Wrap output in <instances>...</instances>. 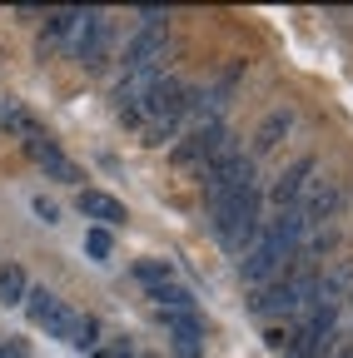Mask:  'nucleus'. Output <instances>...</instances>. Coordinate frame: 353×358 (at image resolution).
Instances as JSON below:
<instances>
[{
	"label": "nucleus",
	"mask_w": 353,
	"mask_h": 358,
	"mask_svg": "<svg viewBox=\"0 0 353 358\" xmlns=\"http://www.w3.org/2000/svg\"><path fill=\"white\" fill-rule=\"evenodd\" d=\"M150 294V303L159 308V319H174V313H199V303H194V294L174 279V284H159V289H145Z\"/></svg>",
	"instance_id": "4468645a"
},
{
	"label": "nucleus",
	"mask_w": 353,
	"mask_h": 358,
	"mask_svg": "<svg viewBox=\"0 0 353 358\" xmlns=\"http://www.w3.org/2000/svg\"><path fill=\"white\" fill-rule=\"evenodd\" d=\"M80 25V10H50L45 15V35H40V45H60L65 35H75Z\"/></svg>",
	"instance_id": "a211bd4d"
},
{
	"label": "nucleus",
	"mask_w": 353,
	"mask_h": 358,
	"mask_svg": "<svg viewBox=\"0 0 353 358\" xmlns=\"http://www.w3.org/2000/svg\"><path fill=\"white\" fill-rule=\"evenodd\" d=\"M25 155L40 164V169H45L50 179H60V185H80V164L50 140V134L45 129H40V134H30V140H25Z\"/></svg>",
	"instance_id": "1a4fd4ad"
},
{
	"label": "nucleus",
	"mask_w": 353,
	"mask_h": 358,
	"mask_svg": "<svg viewBox=\"0 0 353 358\" xmlns=\"http://www.w3.org/2000/svg\"><path fill=\"white\" fill-rule=\"evenodd\" d=\"M314 169H319V164L308 159V155H303V159H294V164H289V169L274 179V189H269V204H274L279 214L298 209V199L308 194V185H314Z\"/></svg>",
	"instance_id": "9d476101"
},
{
	"label": "nucleus",
	"mask_w": 353,
	"mask_h": 358,
	"mask_svg": "<svg viewBox=\"0 0 353 358\" xmlns=\"http://www.w3.org/2000/svg\"><path fill=\"white\" fill-rule=\"evenodd\" d=\"M85 254L105 264V259L115 254V239H110V229H100V224H90V229H85Z\"/></svg>",
	"instance_id": "aec40b11"
},
{
	"label": "nucleus",
	"mask_w": 353,
	"mask_h": 358,
	"mask_svg": "<svg viewBox=\"0 0 353 358\" xmlns=\"http://www.w3.org/2000/svg\"><path fill=\"white\" fill-rule=\"evenodd\" d=\"M75 55H80L85 70H105V60H110V15L105 10H80Z\"/></svg>",
	"instance_id": "6e6552de"
},
{
	"label": "nucleus",
	"mask_w": 353,
	"mask_h": 358,
	"mask_svg": "<svg viewBox=\"0 0 353 358\" xmlns=\"http://www.w3.org/2000/svg\"><path fill=\"white\" fill-rule=\"evenodd\" d=\"M169 338H174V353L180 358H199L204 348V324H199V313H174V319H164Z\"/></svg>",
	"instance_id": "ddd939ff"
},
{
	"label": "nucleus",
	"mask_w": 353,
	"mask_h": 358,
	"mask_svg": "<svg viewBox=\"0 0 353 358\" xmlns=\"http://www.w3.org/2000/svg\"><path fill=\"white\" fill-rule=\"evenodd\" d=\"M338 358H353V348H343V353H338Z\"/></svg>",
	"instance_id": "5701e85b"
},
{
	"label": "nucleus",
	"mask_w": 353,
	"mask_h": 358,
	"mask_svg": "<svg viewBox=\"0 0 353 358\" xmlns=\"http://www.w3.org/2000/svg\"><path fill=\"white\" fill-rule=\"evenodd\" d=\"M95 358H135L129 343H115V348H95Z\"/></svg>",
	"instance_id": "4be33fe9"
},
{
	"label": "nucleus",
	"mask_w": 353,
	"mask_h": 358,
	"mask_svg": "<svg viewBox=\"0 0 353 358\" xmlns=\"http://www.w3.org/2000/svg\"><path fill=\"white\" fill-rule=\"evenodd\" d=\"M25 319L35 329H45L50 338L70 343V348H95L100 343V324H95V313H80L75 303H65L55 289H30L25 294Z\"/></svg>",
	"instance_id": "f03ea898"
},
{
	"label": "nucleus",
	"mask_w": 353,
	"mask_h": 358,
	"mask_svg": "<svg viewBox=\"0 0 353 358\" xmlns=\"http://www.w3.org/2000/svg\"><path fill=\"white\" fill-rule=\"evenodd\" d=\"M135 279H140L145 289L174 284V264H169V259H140V264H135Z\"/></svg>",
	"instance_id": "6ab92c4d"
},
{
	"label": "nucleus",
	"mask_w": 353,
	"mask_h": 358,
	"mask_svg": "<svg viewBox=\"0 0 353 358\" xmlns=\"http://www.w3.org/2000/svg\"><path fill=\"white\" fill-rule=\"evenodd\" d=\"M319 284L324 279H319V268H314V254L298 249L274 284L254 289V303L249 308H254V319H303V313L319 303Z\"/></svg>",
	"instance_id": "f257e3e1"
},
{
	"label": "nucleus",
	"mask_w": 353,
	"mask_h": 358,
	"mask_svg": "<svg viewBox=\"0 0 353 358\" xmlns=\"http://www.w3.org/2000/svg\"><path fill=\"white\" fill-rule=\"evenodd\" d=\"M0 124H6V129L15 134L20 145L30 140V134H40V129H45V124H40V120H35V115H30L20 100H6V105H0Z\"/></svg>",
	"instance_id": "dca6fc26"
},
{
	"label": "nucleus",
	"mask_w": 353,
	"mask_h": 358,
	"mask_svg": "<svg viewBox=\"0 0 353 358\" xmlns=\"http://www.w3.org/2000/svg\"><path fill=\"white\" fill-rule=\"evenodd\" d=\"M189 110H194V90H185L180 80H159L124 120L140 124L150 145H164V140H174V134H180V124L189 120Z\"/></svg>",
	"instance_id": "7ed1b4c3"
},
{
	"label": "nucleus",
	"mask_w": 353,
	"mask_h": 358,
	"mask_svg": "<svg viewBox=\"0 0 353 358\" xmlns=\"http://www.w3.org/2000/svg\"><path fill=\"white\" fill-rule=\"evenodd\" d=\"M229 155H239V145H234V134L219 124V120H214V124L204 120L199 129H189L185 140H174V150H169V159H174V164L189 169V174H199V179H204L219 159H229Z\"/></svg>",
	"instance_id": "39448f33"
},
{
	"label": "nucleus",
	"mask_w": 353,
	"mask_h": 358,
	"mask_svg": "<svg viewBox=\"0 0 353 358\" xmlns=\"http://www.w3.org/2000/svg\"><path fill=\"white\" fill-rule=\"evenodd\" d=\"M348 303H353V289H348Z\"/></svg>",
	"instance_id": "b1692460"
},
{
	"label": "nucleus",
	"mask_w": 353,
	"mask_h": 358,
	"mask_svg": "<svg viewBox=\"0 0 353 358\" xmlns=\"http://www.w3.org/2000/svg\"><path fill=\"white\" fill-rule=\"evenodd\" d=\"M25 294H30V279H25V268L10 259V264H0V303L6 308H15V303H25Z\"/></svg>",
	"instance_id": "f3484780"
},
{
	"label": "nucleus",
	"mask_w": 353,
	"mask_h": 358,
	"mask_svg": "<svg viewBox=\"0 0 353 358\" xmlns=\"http://www.w3.org/2000/svg\"><path fill=\"white\" fill-rule=\"evenodd\" d=\"M199 185H204V209L214 214V209H224L229 199H239L249 185H259V179H254V159L249 155H229V159H219Z\"/></svg>",
	"instance_id": "0eeeda50"
},
{
	"label": "nucleus",
	"mask_w": 353,
	"mask_h": 358,
	"mask_svg": "<svg viewBox=\"0 0 353 358\" xmlns=\"http://www.w3.org/2000/svg\"><path fill=\"white\" fill-rule=\"evenodd\" d=\"M259 209H264V194H259V185H249L239 199H229L224 209H214V214H209L214 239L224 244L229 254H249V249H254V239H259V229H264Z\"/></svg>",
	"instance_id": "20e7f679"
},
{
	"label": "nucleus",
	"mask_w": 353,
	"mask_h": 358,
	"mask_svg": "<svg viewBox=\"0 0 353 358\" xmlns=\"http://www.w3.org/2000/svg\"><path fill=\"white\" fill-rule=\"evenodd\" d=\"M0 348H6V338H0Z\"/></svg>",
	"instance_id": "393cba45"
},
{
	"label": "nucleus",
	"mask_w": 353,
	"mask_h": 358,
	"mask_svg": "<svg viewBox=\"0 0 353 358\" xmlns=\"http://www.w3.org/2000/svg\"><path fill=\"white\" fill-rule=\"evenodd\" d=\"M164 50H169V25L159 10H145L140 35L124 45V75H164Z\"/></svg>",
	"instance_id": "423d86ee"
},
{
	"label": "nucleus",
	"mask_w": 353,
	"mask_h": 358,
	"mask_svg": "<svg viewBox=\"0 0 353 358\" xmlns=\"http://www.w3.org/2000/svg\"><path fill=\"white\" fill-rule=\"evenodd\" d=\"M35 214H40V219H45V224H55V219H60V209H55L50 199H35Z\"/></svg>",
	"instance_id": "412c9836"
},
{
	"label": "nucleus",
	"mask_w": 353,
	"mask_h": 358,
	"mask_svg": "<svg viewBox=\"0 0 353 358\" xmlns=\"http://www.w3.org/2000/svg\"><path fill=\"white\" fill-rule=\"evenodd\" d=\"M338 204H343L338 185H329V179H314V185H308V194L298 199V214H303V224H308V234H314L324 219H333Z\"/></svg>",
	"instance_id": "9b49d317"
},
{
	"label": "nucleus",
	"mask_w": 353,
	"mask_h": 358,
	"mask_svg": "<svg viewBox=\"0 0 353 358\" xmlns=\"http://www.w3.org/2000/svg\"><path fill=\"white\" fill-rule=\"evenodd\" d=\"M289 129H294V110H269V115H264V124L254 129V150H259V155H269Z\"/></svg>",
	"instance_id": "2eb2a0df"
},
{
	"label": "nucleus",
	"mask_w": 353,
	"mask_h": 358,
	"mask_svg": "<svg viewBox=\"0 0 353 358\" xmlns=\"http://www.w3.org/2000/svg\"><path fill=\"white\" fill-rule=\"evenodd\" d=\"M75 204H80V214H85V219H95L100 229H120V224L129 219V209H124L115 194H105V189H80V194H75Z\"/></svg>",
	"instance_id": "f8f14e48"
}]
</instances>
